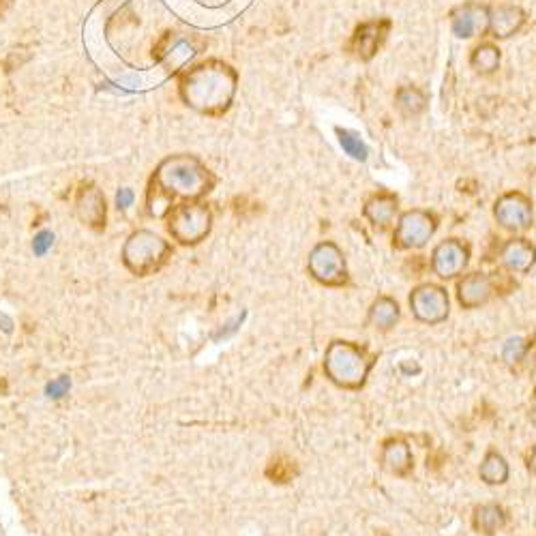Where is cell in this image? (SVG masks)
Here are the masks:
<instances>
[{"label": "cell", "instance_id": "6da1fadb", "mask_svg": "<svg viewBox=\"0 0 536 536\" xmlns=\"http://www.w3.org/2000/svg\"><path fill=\"white\" fill-rule=\"evenodd\" d=\"M213 187L215 176L200 159L193 155L168 157L148 181L146 211L155 219H163L176 206V200L196 202L211 193Z\"/></svg>", "mask_w": 536, "mask_h": 536}, {"label": "cell", "instance_id": "7a4b0ae2", "mask_svg": "<svg viewBox=\"0 0 536 536\" xmlns=\"http://www.w3.org/2000/svg\"><path fill=\"white\" fill-rule=\"evenodd\" d=\"M178 91L189 108L208 116H221L234 99L236 71L221 61H206L183 73Z\"/></svg>", "mask_w": 536, "mask_h": 536}, {"label": "cell", "instance_id": "3957f363", "mask_svg": "<svg viewBox=\"0 0 536 536\" xmlns=\"http://www.w3.org/2000/svg\"><path fill=\"white\" fill-rule=\"evenodd\" d=\"M376 356L352 341L335 339L324 352V376L339 389L359 391L367 384Z\"/></svg>", "mask_w": 536, "mask_h": 536}, {"label": "cell", "instance_id": "277c9868", "mask_svg": "<svg viewBox=\"0 0 536 536\" xmlns=\"http://www.w3.org/2000/svg\"><path fill=\"white\" fill-rule=\"evenodd\" d=\"M172 245L151 230L131 232L123 245V264L131 275L148 277L159 273L172 258Z\"/></svg>", "mask_w": 536, "mask_h": 536}, {"label": "cell", "instance_id": "5b68a950", "mask_svg": "<svg viewBox=\"0 0 536 536\" xmlns=\"http://www.w3.org/2000/svg\"><path fill=\"white\" fill-rule=\"evenodd\" d=\"M168 232L178 245L196 247L213 230V211L204 202H181L166 215Z\"/></svg>", "mask_w": 536, "mask_h": 536}, {"label": "cell", "instance_id": "8992f818", "mask_svg": "<svg viewBox=\"0 0 536 536\" xmlns=\"http://www.w3.org/2000/svg\"><path fill=\"white\" fill-rule=\"evenodd\" d=\"M307 271L311 279L329 288H341L350 281L344 251L333 241H322L309 251Z\"/></svg>", "mask_w": 536, "mask_h": 536}, {"label": "cell", "instance_id": "52a82bcc", "mask_svg": "<svg viewBox=\"0 0 536 536\" xmlns=\"http://www.w3.org/2000/svg\"><path fill=\"white\" fill-rule=\"evenodd\" d=\"M438 230V219L427 211H408L399 217L393 234V245L401 251L423 249Z\"/></svg>", "mask_w": 536, "mask_h": 536}, {"label": "cell", "instance_id": "ba28073f", "mask_svg": "<svg viewBox=\"0 0 536 536\" xmlns=\"http://www.w3.org/2000/svg\"><path fill=\"white\" fill-rule=\"evenodd\" d=\"M412 316L429 326L442 324L451 314V299L446 288L438 284H421L410 294Z\"/></svg>", "mask_w": 536, "mask_h": 536}, {"label": "cell", "instance_id": "9c48e42d", "mask_svg": "<svg viewBox=\"0 0 536 536\" xmlns=\"http://www.w3.org/2000/svg\"><path fill=\"white\" fill-rule=\"evenodd\" d=\"M470 262V247L459 238H446L431 251V271L440 279H457Z\"/></svg>", "mask_w": 536, "mask_h": 536}, {"label": "cell", "instance_id": "30bf717a", "mask_svg": "<svg viewBox=\"0 0 536 536\" xmlns=\"http://www.w3.org/2000/svg\"><path fill=\"white\" fill-rule=\"evenodd\" d=\"M494 217L500 223V228L509 230L513 234L526 232L532 226V202L528 196L519 191H511L504 193L502 198H498L496 206H494Z\"/></svg>", "mask_w": 536, "mask_h": 536}, {"label": "cell", "instance_id": "8fae6325", "mask_svg": "<svg viewBox=\"0 0 536 536\" xmlns=\"http://www.w3.org/2000/svg\"><path fill=\"white\" fill-rule=\"evenodd\" d=\"M76 215L93 232L106 230L108 204L103 191L95 183H82L76 191Z\"/></svg>", "mask_w": 536, "mask_h": 536}, {"label": "cell", "instance_id": "7c38bea8", "mask_svg": "<svg viewBox=\"0 0 536 536\" xmlns=\"http://www.w3.org/2000/svg\"><path fill=\"white\" fill-rule=\"evenodd\" d=\"M496 294V284L487 273H468L457 281V301L464 309H479Z\"/></svg>", "mask_w": 536, "mask_h": 536}, {"label": "cell", "instance_id": "4fadbf2b", "mask_svg": "<svg viewBox=\"0 0 536 536\" xmlns=\"http://www.w3.org/2000/svg\"><path fill=\"white\" fill-rule=\"evenodd\" d=\"M380 466L384 472L404 479L414 470V455L408 440L404 438H389L382 444L380 451Z\"/></svg>", "mask_w": 536, "mask_h": 536}, {"label": "cell", "instance_id": "5bb4252c", "mask_svg": "<svg viewBox=\"0 0 536 536\" xmlns=\"http://www.w3.org/2000/svg\"><path fill=\"white\" fill-rule=\"evenodd\" d=\"M453 33L459 39H470L476 33H485L489 28V9L476 3H466L451 13Z\"/></svg>", "mask_w": 536, "mask_h": 536}, {"label": "cell", "instance_id": "9a60e30c", "mask_svg": "<svg viewBox=\"0 0 536 536\" xmlns=\"http://www.w3.org/2000/svg\"><path fill=\"white\" fill-rule=\"evenodd\" d=\"M500 262L504 268H509L511 273L528 275L536 264V247L528 238H511V241H506L500 249Z\"/></svg>", "mask_w": 536, "mask_h": 536}, {"label": "cell", "instance_id": "2e32d148", "mask_svg": "<svg viewBox=\"0 0 536 536\" xmlns=\"http://www.w3.org/2000/svg\"><path fill=\"white\" fill-rule=\"evenodd\" d=\"M389 28H391L389 20L361 24L359 28H356V33L352 37L354 54L359 58H363V61H369V58H374V54L382 46V41L386 39V33H389Z\"/></svg>", "mask_w": 536, "mask_h": 536}, {"label": "cell", "instance_id": "e0dca14e", "mask_svg": "<svg viewBox=\"0 0 536 536\" xmlns=\"http://www.w3.org/2000/svg\"><path fill=\"white\" fill-rule=\"evenodd\" d=\"M526 24V13L515 5H498L489 9V28L496 39H506L515 35Z\"/></svg>", "mask_w": 536, "mask_h": 536}, {"label": "cell", "instance_id": "ac0fdd59", "mask_svg": "<svg viewBox=\"0 0 536 536\" xmlns=\"http://www.w3.org/2000/svg\"><path fill=\"white\" fill-rule=\"evenodd\" d=\"M399 202L393 193H374L363 208V215L371 221V226L378 230L391 228V223L395 221Z\"/></svg>", "mask_w": 536, "mask_h": 536}, {"label": "cell", "instance_id": "d6986e66", "mask_svg": "<svg viewBox=\"0 0 536 536\" xmlns=\"http://www.w3.org/2000/svg\"><path fill=\"white\" fill-rule=\"evenodd\" d=\"M399 320H401V309H399V303L391 299V296H378L367 311V324L371 326V329L382 331V333L395 329Z\"/></svg>", "mask_w": 536, "mask_h": 536}, {"label": "cell", "instance_id": "ffe728a7", "mask_svg": "<svg viewBox=\"0 0 536 536\" xmlns=\"http://www.w3.org/2000/svg\"><path fill=\"white\" fill-rule=\"evenodd\" d=\"M506 526V513L500 504H481L474 509L472 528L483 536H496Z\"/></svg>", "mask_w": 536, "mask_h": 536}, {"label": "cell", "instance_id": "44dd1931", "mask_svg": "<svg viewBox=\"0 0 536 536\" xmlns=\"http://www.w3.org/2000/svg\"><path fill=\"white\" fill-rule=\"evenodd\" d=\"M479 476L485 485H491V487L504 485L511 476L509 461H506L504 455L498 451H487L479 466Z\"/></svg>", "mask_w": 536, "mask_h": 536}, {"label": "cell", "instance_id": "7402d4cb", "mask_svg": "<svg viewBox=\"0 0 536 536\" xmlns=\"http://www.w3.org/2000/svg\"><path fill=\"white\" fill-rule=\"evenodd\" d=\"M395 99H397V108L401 110V114H406V116H416L427 108L425 93L414 86L399 88Z\"/></svg>", "mask_w": 536, "mask_h": 536}, {"label": "cell", "instance_id": "603a6c76", "mask_svg": "<svg viewBox=\"0 0 536 536\" xmlns=\"http://www.w3.org/2000/svg\"><path fill=\"white\" fill-rule=\"evenodd\" d=\"M470 63L479 73H494L500 65V50L491 46V43H483L472 52Z\"/></svg>", "mask_w": 536, "mask_h": 536}, {"label": "cell", "instance_id": "cb8c5ba5", "mask_svg": "<svg viewBox=\"0 0 536 536\" xmlns=\"http://www.w3.org/2000/svg\"><path fill=\"white\" fill-rule=\"evenodd\" d=\"M337 136H339V144L344 146V151L356 159V161H365L369 151H367V146L361 142L359 136H354L352 131L348 129H337Z\"/></svg>", "mask_w": 536, "mask_h": 536}, {"label": "cell", "instance_id": "d4e9b609", "mask_svg": "<svg viewBox=\"0 0 536 536\" xmlns=\"http://www.w3.org/2000/svg\"><path fill=\"white\" fill-rule=\"evenodd\" d=\"M528 348H530V341L521 339V337H511L506 344L502 346V359L509 363V365H519L524 363L526 354H528Z\"/></svg>", "mask_w": 536, "mask_h": 536}, {"label": "cell", "instance_id": "484cf974", "mask_svg": "<svg viewBox=\"0 0 536 536\" xmlns=\"http://www.w3.org/2000/svg\"><path fill=\"white\" fill-rule=\"evenodd\" d=\"M69 389H71V380L67 376H61L48 384V395L54 399H61L69 393Z\"/></svg>", "mask_w": 536, "mask_h": 536}, {"label": "cell", "instance_id": "4316f807", "mask_svg": "<svg viewBox=\"0 0 536 536\" xmlns=\"http://www.w3.org/2000/svg\"><path fill=\"white\" fill-rule=\"evenodd\" d=\"M54 243V234L50 232H41L37 238H35V243H33V249L35 253H39V256H43V253H46Z\"/></svg>", "mask_w": 536, "mask_h": 536}, {"label": "cell", "instance_id": "83f0119b", "mask_svg": "<svg viewBox=\"0 0 536 536\" xmlns=\"http://www.w3.org/2000/svg\"><path fill=\"white\" fill-rule=\"evenodd\" d=\"M116 202H118V208H129L131 202H133V193H131V189H121V191H118Z\"/></svg>", "mask_w": 536, "mask_h": 536}, {"label": "cell", "instance_id": "f1b7e54d", "mask_svg": "<svg viewBox=\"0 0 536 536\" xmlns=\"http://www.w3.org/2000/svg\"><path fill=\"white\" fill-rule=\"evenodd\" d=\"M526 466H528L530 474H532V476H536V444L532 446V449H530V453H528V459H526Z\"/></svg>", "mask_w": 536, "mask_h": 536}, {"label": "cell", "instance_id": "f546056e", "mask_svg": "<svg viewBox=\"0 0 536 536\" xmlns=\"http://www.w3.org/2000/svg\"><path fill=\"white\" fill-rule=\"evenodd\" d=\"M534 399H536V389H534Z\"/></svg>", "mask_w": 536, "mask_h": 536}]
</instances>
